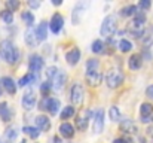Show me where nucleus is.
Returning <instances> with one entry per match:
<instances>
[{
    "label": "nucleus",
    "instance_id": "28",
    "mask_svg": "<svg viewBox=\"0 0 153 143\" xmlns=\"http://www.w3.org/2000/svg\"><path fill=\"white\" fill-rule=\"evenodd\" d=\"M22 21L28 25V27H31L33 24H34V16H33V13L30 12V10H25V12H22Z\"/></svg>",
    "mask_w": 153,
    "mask_h": 143
},
{
    "label": "nucleus",
    "instance_id": "8",
    "mask_svg": "<svg viewBox=\"0 0 153 143\" xmlns=\"http://www.w3.org/2000/svg\"><path fill=\"white\" fill-rule=\"evenodd\" d=\"M22 106L27 110H30V109H33L36 106V94H34L33 90H28V91L24 93V95H22Z\"/></svg>",
    "mask_w": 153,
    "mask_h": 143
},
{
    "label": "nucleus",
    "instance_id": "40",
    "mask_svg": "<svg viewBox=\"0 0 153 143\" xmlns=\"http://www.w3.org/2000/svg\"><path fill=\"white\" fill-rule=\"evenodd\" d=\"M28 6L36 9V7H39V6H40V3H39V1H28Z\"/></svg>",
    "mask_w": 153,
    "mask_h": 143
},
{
    "label": "nucleus",
    "instance_id": "25",
    "mask_svg": "<svg viewBox=\"0 0 153 143\" xmlns=\"http://www.w3.org/2000/svg\"><path fill=\"white\" fill-rule=\"evenodd\" d=\"M85 6V3H79L77 6H76V9L73 10V22L74 24H79V21H80V15H82V7Z\"/></svg>",
    "mask_w": 153,
    "mask_h": 143
},
{
    "label": "nucleus",
    "instance_id": "1",
    "mask_svg": "<svg viewBox=\"0 0 153 143\" xmlns=\"http://www.w3.org/2000/svg\"><path fill=\"white\" fill-rule=\"evenodd\" d=\"M0 57L9 64H13V63L18 61V51L10 40H1L0 42Z\"/></svg>",
    "mask_w": 153,
    "mask_h": 143
},
{
    "label": "nucleus",
    "instance_id": "45",
    "mask_svg": "<svg viewBox=\"0 0 153 143\" xmlns=\"http://www.w3.org/2000/svg\"><path fill=\"white\" fill-rule=\"evenodd\" d=\"M0 94H1V88H0Z\"/></svg>",
    "mask_w": 153,
    "mask_h": 143
},
{
    "label": "nucleus",
    "instance_id": "17",
    "mask_svg": "<svg viewBox=\"0 0 153 143\" xmlns=\"http://www.w3.org/2000/svg\"><path fill=\"white\" fill-rule=\"evenodd\" d=\"M36 36H37V40L39 42L46 40V37H48V24L45 21H42L39 24V27L36 28Z\"/></svg>",
    "mask_w": 153,
    "mask_h": 143
},
{
    "label": "nucleus",
    "instance_id": "23",
    "mask_svg": "<svg viewBox=\"0 0 153 143\" xmlns=\"http://www.w3.org/2000/svg\"><path fill=\"white\" fill-rule=\"evenodd\" d=\"M22 131H24L27 136H30L31 139H37L39 134H40V130H39L37 127H24Z\"/></svg>",
    "mask_w": 153,
    "mask_h": 143
},
{
    "label": "nucleus",
    "instance_id": "33",
    "mask_svg": "<svg viewBox=\"0 0 153 143\" xmlns=\"http://www.w3.org/2000/svg\"><path fill=\"white\" fill-rule=\"evenodd\" d=\"M6 6H7V9H9L10 12H15V10L19 7V1H18V0H7V1H6Z\"/></svg>",
    "mask_w": 153,
    "mask_h": 143
},
{
    "label": "nucleus",
    "instance_id": "37",
    "mask_svg": "<svg viewBox=\"0 0 153 143\" xmlns=\"http://www.w3.org/2000/svg\"><path fill=\"white\" fill-rule=\"evenodd\" d=\"M150 4H152V3H150L149 0H141V1H140V4H138V7H141V9H149V7H150Z\"/></svg>",
    "mask_w": 153,
    "mask_h": 143
},
{
    "label": "nucleus",
    "instance_id": "27",
    "mask_svg": "<svg viewBox=\"0 0 153 143\" xmlns=\"http://www.w3.org/2000/svg\"><path fill=\"white\" fill-rule=\"evenodd\" d=\"M0 18H1L6 24H12V21H13V15H12V12H10L9 9L1 10V12H0Z\"/></svg>",
    "mask_w": 153,
    "mask_h": 143
},
{
    "label": "nucleus",
    "instance_id": "44",
    "mask_svg": "<svg viewBox=\"0 0 153 143\" xmlns=\"http://www.w3.org/2000/svg\"><path fill=\"white\" fill-rule=\"evenodd\" d=\"M21 143H27V142H25V140H22V142H21Z\"/></svg>",
    "mask_w": 153,
    "mask_h": 143
},
{
    "label": "nucleus",
    "instance_id": "6",
    "mask_svg": "<svg viewBox=\"0 0 153 143\" xmlns=\"http://www.w3.org/2000/svg\"><path fill=\"white\" fill-rule=\"evenodd\" d=\"M89 118H91V112H89L88 109L80 110L79 115L76 116V127H77L80 131L86 130V128H88V121H89Z\"/></svg>",
    "mask_w": 153,
    "mask_h": 143
},
{
    "label": "nucleus",
    "instance_id": "18",
    "mask_svg": "<svg viewBox=\"0 0 153 143\" xmlns=\"http://www.w3.org/2000/svg\"><path fill=\"white\" fill-rule=\"evenodd\" d=\"M1 85H3V88L9 93V94H15V91H16V85H15V82H13V79L12 78H1Z\"/></svg>",
    "mask_w": 153,
    "mask_h": 143
},
{
    "label": "nucleus",
    "instance_id": "34",
    "mask_svg": "<svg viewBox=\"0 0 153 143\" xmlns=\"http://www.w3.org/2000/svg\"><path fill=\"white\" fill-rule=\"evenodd\" d=\"M4 136H6V139H9V140H15L16 136H18V131H16V128H7Z\"/></svg>",
    "mask_w": 153,
    "mask_h": 143
},
{
    "label": "nucleus",
    "instance_id": "26",
    "mask_svg": "<svg viewBox=\"0 0 153 143\" xmlns=\"http://www.w3.org/2000/svg\"><path fill=\"white\" fill-rule=\"evenodd\" d=\"M108 116H110V121H119L120 119V110L116 107V106H111L108 109Z\"/></svg>",
    "mask_w": 153,
    "mask_h": 143
},
{
    "label": "nucleus",
    "instance_id": "36",
    "mask_svg": "<svg viewBox=\"0 0 153 143\" xmlns=\"http://www.w3.org/2000/svg\"><path fill=\"white\" fill-rule=\"evenodd\" d=\"M56 73H58V70H56V67H49L48 69V72H46V76L49 78V79H53L55 76H56Z\"/></svg>",
    "mask_w": 153,
    "mask_h": 143
},
{
    "label": "nucleus",
    "instance_id": "3",
    "mask_svg": "<svg viewBox=\"0 0 153 143\" xmlns=\"http://www.w3.org/2000/svg\"><path fill=\"white\" fill-rule=\"evenodd\" d=\"M116 31V16L113 15H108L104 21H102V25H101V36L104 37H108L113 36Z\"/></svg>",
    "mask_w": 153,
    "mask_h": 143
},
{
    "label": "nucleus",
    "instance_id": "4",
    "mask_svg": "<svg viewBox=\"0 0 153 143\" xmlns=\"http://www.w3.org/2000/svg\"><path fill=\"white\" fill-rule=\"evenodd\" d=\"M122 81H123V75L119 70H114L113 69V70H110L105 75V84H107L108 88H117L122 84Z\"/></svg>",
    "mask_w": 153,
    "mask_h": 143
},
{
    "label": "nucleus",
    "instance_id": "14",
    "mask_svg": "<svg viewBox=\"0 0 153 143\" xmlns=\"http://www.w3.org/2000/svg\"><path fill=\"white\" fill-rule=\"evenodd\" d=\"M119 128H120V131H123V133H126V134H134V133L137 131V127H135V124H134L131 119H123V121L120 122Z\"/></svg>",
    "mask_w": 153,
    "mask_h": 143
},
{
    "label": "nucleus",
    "instance_id": "16",
    "mask_svg": "<svg viewBox=\"0 0 153 143\" xmlns=\"http://www.w3.org/2000/svg\"><path fill=\"white\" fill-rule=\"evenodd\" d=\"M65 60H67V63H68L70 66L77 64V63H79V60H80V51H79L77 48H74V49L68 51V52H67V55H65Z\"/></svg>",
    "mask_w": 153,
    "mask_h": 143
},
{
    "label": "nucleus",
    "instance_id": "13",
    "mask_svg": "<svg viewBox=\"0 0 153 143\" xmlns=\"http://www.w3.org/2000/svg\"><path fill=\"white\" fill-rule=\"evenodd\" d=\"M36 125H37V128H39L40 131H48V130L51 128V121H49L48 116L39 115V116L36 118Z\"/></svg>",
    "mask_w": 153,
    "mask_h": 143
},
{
    "label": "nucleus",
    "instance_id": "41",
    "mask_svg": "<svg viewBox=\"0 0 153 143\" xmlns=\"http://www.w3.org/2000/svg\"><path fill=\"white\" fill-rule=\"evenodd\" d=\"M52 3H53V4H55V6H59V4H61V3H62V1H61V0H53V1H52Z\"/></svg>",
    "mask_w": 153,
    "mask_h": 143
},
{
    "label": "nucleus",
    "instance_id": "12",
    "mask_svg": "<svg viewBox=\"0 0 153 143\" xmlns=\"http://www.w3.org/2000/svg\"><path fill=\"white\" fill-rule=\"evenodd\" d=\"M65 81H67L65 73H64V72H58V73H56V76L52 79V82H51L52 88H53V90H61V88L64 87Z\"/></svg>",
    "mask_w": 153,
    "mask_h": 143
},
{
    "label": "nucleus",
    "instance_id": "22",
    "mask_svg": "<svg viewBox=\"0 0 153 143\" xmlns=\"http://www.w3.org/2000/svg\"><path fill=\"white\" fill-rule=\"evenodd\" d=\"M137 10H138V7L135 4H129V6H125L120 10V15L122 16H135L137 15Z\"/></svg>",
    "mask_w": 153,
    "mask_h": 143
},
{
    "label": "nucleus",
    "instance_id": "21",
    "mask_svg": "<svg viewBox=\"0 0 153 143\" xmlns=\"http://www.w3.org/2000/svg\"><path fill=\"white\" fill-rule=\"evenodd\" d=\"M0 116L3 118V121H10V118H12V112H10L7 103H4V101L0 103Z\"/></svg>",
    "mask_w": 153,
    "mask_h": 143
},
{
    "label": "nucleus",
    "instance_id": "20",
    "mask_svg": "<svg viewBox=\"0 0 153 143\" xmlns=\"http://www.w3.org/2000/svg\"><path fill=\"white\" fill-rule=\"evenodd\" d=\"M25 42H27V45H30V46H36V45L39 43L37 36H36V30L30 28V30L25 33Z\"/></svg>",
    "mask_w": 153,
    "mask_h": 143
},
{
    "label": "nucleus",
    "instance_id": "11",
    "mask_svg": "<svg viewBox=\"0 0 153 143\" xmlns=\"http://www.w3.org/2000/svg\"><path fill=\"white\" fill-rule=\"evenodd\" d=\"M101 79H102V75L100 72H92V70H88V72H86V82H88L91 87L100 85Z\"/></svg>",
    "mask_w": 153,
    "mask_h": 143
},
{
    "label": "nucleus",
    "instance_id": "43",
    "mask_svg": "<svg viewBox=\"0 0 153 143\" xmlns=\"http://www.w3.org/2000/svg\"><path fill=\"white\" fill-rule=\"evenodd\" d=\"M147 131H149V134H150V136H153V127H150Z\"/></svg>",
    "mask_w": 153,
    "mask_h": 143
},
{
    "label": "nucleus",
    "instance_id": "42",
    "mask_svg": "<svg viewBox=\"0 0 153 143\" xmlns=\"http://www.w3.org/2000/svg\"><path fill=\"white\" fill-rule=\"evenodd\" d=\"M53 143H62V142H61L59 137H53Z\"/></svg>",
    "mask_w": 153,
    "mask_h": 143
},
{
    "label": "nucleus",
    "instance_id": "19",
    "mask_svg": "<svg viewBox=\"0 0 153 143\" xmlns=\"http://www.w3.org/2000/svg\"><path fill=\"white\" fill-rule=\"evenodd\" d=\"M141 63H143V60H141V57H140L138 54L131 55L129 60H128V66H129L131 70H138V69L141 67Z\"/></svg>",
    "mask_w": 153,
    "mask_h": 143
},
{
    "label": "nucleus",
    "instance_id": "5",
    "mask_svg": "<svg viewBox=\"0 0 153 143\" xmlns=\"http://www.w3.org/2000/svg\"><path fill=\"white\" fill-rule=\"evenodd\" d=\"M43 64H45L43 58H42L40 55H37V54H33V55L30 57V61H28V69H30V73L39 75V72L42 70Z\"/></svg>",
    "mask_w": 153,
    "mask_h": 143
},
{
    "label": "nucleus",
    "instance_id": "9",
    "mask_svg": "<svg viewBox=\"0 0 153 143\" xmlns=\"http://www.w3.org/2000/svg\"><path fill=\"white\" fill-rule=\"evenodd\" d=\"M92 128H94V133H97V134H100L102 131V128H104V112H102V109H98V110H97L95 118H94V125H92Z\"/></svg>",
    "mask_w": 153,
    "mask_h": 143
},
{
    "label": "nucleus",
    "instance_id": "32",
    "mask_svg": "<svg viewBox=\"0 0 153 143\" xmlns=\"http://www.w3.org/2000/svg\"><path fill=\"white\" fill-rule=\"evenodd\" d=\"M131 42H128V40H125V39H122L120 42H119V49L122 51V52H128V51H131Z\"/></svg>",
    "mask_w": 153,
    "mask_h": 143
},
{
    "label": "nucleus",
    "instance_id": "31",
    "mask_svg": "<svg viewBox=\"0 0 153 143\" xmlns=\"http://www.w3.org/2000/svg\"><path fill=\"white\" fill-rule=\"evenodd\" d=\"M92 52H95V54H102L104 52V43H102V40H95L92 43Z\"/></svg>",
    "mask_w": 153,
    "mask_h": 143
},
{
    "label": "nucleus",
    "instance_id": "29",
    "mask_svg": "<svg viewBox=\"0 0 153 143\" xmlns=\"http://www.w3.org/2000/svg\"><path fill=\"white\" fill-rule=\"evenodd\" d=\"M74 115V107L73 106H65L61 112V119H68Z\"/></svg>",
    "mask_w": 153,
    "mask_h": 143
},
{
    "label": "nucleus",
    "instance_id": "24",
    "mask_svg": "<svg viewBox=\"0 0 153 143\" xmlns=\"http://www.w3.org/2000/svg\"><path fill=\"white\" fill-rule=\"evenodd\" d=\"M153 112V106L150 103H143L141 104V107H140V113H141V116H144V118H149L150 115H152Z\"/></svg>",
    "mask_w": 153,
    "mask_h": 143
},
{
    "label": "nucleus",
    "instance_id": "2",
    "mask_svg": "<svg viewBox=\"0 0 153 143\" xmlns=\"http://www.w3.org/2000/svg\"><path fill=\"white\" fill-rule=\"evenodd\" d=\"M39 109L46 110L51 115H55L59 109V101L56 98H52V97H43L39 103Z\"/></svg>",
    "mask_w": 153,
    "mask_h": 143
},
{
    "label": "nucleus",
    "instance_id": "35",
    "mask_svg": "<svg viewBox=\"0 0 153 143\" xmlns=\"http://www.w3.org/2000/svg\"><path fill=\"white\" fill-rule=\"evenodd\" d=\"M51 88H52L51 82H43V84L40 85V91H42V94L45 95V97L48 95V93H49V90H51Z\"/></svg>",
    "mask_w": 153,
    "mask_h": 143
},
{
    "label": "nucleus",
    "instance_id": "10",
    "mask_svg": "<svg viewBox=\"0 0 153 143\" xmlns=\"http://www.w3.org/2000/svg\"><path fill=\"white\" fill-rule=\"evenodd\" d=\"M62 25H64V18H62V15H61V13H55V15L52 16L51 24H49L51 31L52 33H59L61 28H62Z\"/></svg>",
    "mask_w": 153,
    "mask_h": 143
},
{
    "label": "nucleus",
    "instance_id": "38",
    "mask_svg": "<svg viewBox=\"0 0 153 143\" xmlns=\"http://www.w3.org/2000/svg\"><path fill=\"white\" fill-rule=\"evenodd\" d=\"M146 94H147V97H149V98H153V85L147 87V90H146Z\"/></svg>",
    "mask_w": 153,
    "mask_h": 143
},
{
    "label": "nucleus",
    "instance_id": "15",
    "mask_svg": "<svg viewBox=\"0 0 153 143\" xmlns=\"http://www.w3.org/2000/svg\"><path fill=\"white\" fill-rule=\"evenodd\" d=\"M59 134L65 139H71L74 136V127L71 124H67V122H62L59 125Z\"/></svg>",
    "mask_w": 153,
    "mask_h": 143
},
{
    "label": "nucleus",
    "instance_id": "30",
    "mask_svg": "<svg viewBox=\"0 0 153 143\" xmlns=\"http://www.w3.org/2000/svg\"><path fill=\"white\" fill-rule=\"evenodd\" d=\"M98 69H100V63H98V60H95V58H91V60L86 63V70L98 72Z\"/></svg>",
    "mask_w": 153,
    "mask_h": 143
},
{
    "label": "nucleus",
    "instance_id": "7",
    "mask_svg": "<svg viewBox=\"0 0 153 143\" xmlns=\"http://www.w3.org/2000/svg\"><path fill=\"white\" fill-rule=\"evenodd\" d=\"M70 98L74 104H80L82 100H83V87L80 84H74L71 87V91H70Z\"/></svg>",
    "mask_w": 153,
    "mask_h": 143
},
{
    "label": "nucleus",
    "instance_id": "39",
    "mask_svg": "<svg viewBox=\"0 0 153 143\" xmlns=\"http://www.w3.org/2000/svg\"><path fill=\"white\" fill-rule=\"evenodd\" d=\"M113 143H132L131 139H116Z\"/></svg>",
    "mask_w": 153,
    "mask_h": 143
}]
</instances>
